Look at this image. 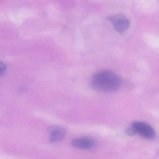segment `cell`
Masks as SVG:
<instances>
[{
	"label": "cell",
	"instance_id": "cell-3",
	"mask_svg": "<svg viewBox=\"0 0 159 159\" xmlns=\"http://www.w3.org/2000/svg\"><path fill=\"white\" fill-rule=\"evenodd\" d=\"M108 19L112 22L115 30L118 32H124L129 27L130 21L122 15H115L110 16Z\"/></svg>",
	"mask_w": 159,
	"mask_h": 159
},
{
	"label": "cell",
	"instance_id": "cell-6",
	"mask_svg": "<svg viewBox=\"0 0 159 159\" xmlns=\"http://www.w3.org/2000/svg\"><path fill=\"white\" fill-rule=\"evenodd\" d=\"M6 65L4 62L0 61V75H2L6 70Z\"/></svg>",
	"mask_w": 159,
	"mask_h": 159
},
{
	"label": "cell",
	"instance_id": "cell-5",
	"mask_svg": "<svg viewBox=\"0 0 159 159\" xmlns=\"http://www.w3.org/2000/svg\"><path fill=\"white\" fill-rule=\"evenodd\" d=\"M48 130L50 134L49 141L52 143L61 141L66 135L65 130L59 126H51L48 128Z\"/></svg>",
	"mask_w": 159,
	"mask_h": 159
},
{
	"label": "cell",
	"instance_id": "cell-2",
	"mask_svg": "<svg viewBox=\"0 0 159 159\" xmlns=\"http://www.w3.org/2000/svg\"><path fill=\"white\" fill-rule=\"evenodd\" d=\"M136 134L147 139H152L155 136L154 129L148 124L141 121H135L132 126Z\"/></svg>",
	"mask_w": 159,
	"mask_h": 159
},
{
	"label": "cell",
	"instance_id": "cell-1",
	"mask_svg": "<svg viewBox=\"0 0 159 159\" xmlns=\"http://www.w3.org/2000/svg\"><path fill=\"white\" fill-rule=\"evenodd\" d=\"M121 79L115 73L103 70L94 74L91 79L92 88L96 91L111 93L116 91L121 86Z\"/></svg>",
	"mask_w": 159,
	"mask_h": 159
},
{
	"label": "cell",
	"instance_id": "cell-4",
	"mask_svg": "<svg viewBox=\"0 0 159 159\" xmlns=\"http://www.w3.org/2000/svg\"><path fill=\"white\" fill-rule=\"evenodd\" d=\"M72 144L74 147L79 149L89 150L95 147V142L94 139L89 137H82L73 140Z\"/></svg>",
	"mask_w": 159,
	"mask_h": 159
}]
</instances>
